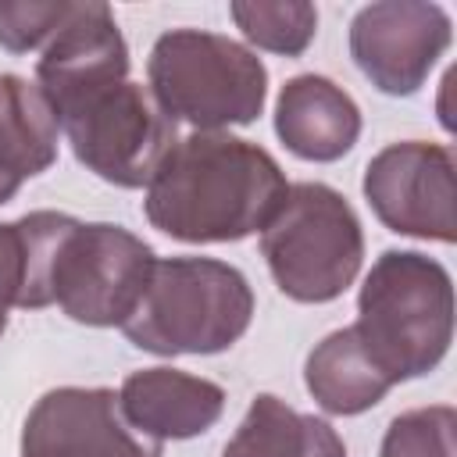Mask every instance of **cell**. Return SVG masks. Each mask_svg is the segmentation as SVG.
<instances>
[{"instance_id": "cell-5", "label": "cell", "mask_w": 457, "mask_h": 457, "mask_svg": "<svg viewBox=\"0 0 457 457\" xmlns=\"http://www.w3.org/2000/svg\"><path fill=\"white\" fill-rule=\"evenodd\" d=\"M75 157L104 182L136 189L175 146V118L129 75L93 82L50 104Z\"/></svg>"}, {"instance_id": "cell-3", "label": "cell", "mask_w": 457, "mask_h": 457, "mask_svg": "<svg viewBox=\"0 0 457 457\" xmlns=\"http://www.w3.org/2000/svg\"><path fill=\"white\" fill-rule=\"evenodd\" d=\"M253 318V293L239 268L214 257L154 261L146 289L121 332L161 357L228 350Z\"/></svg>"}, {"instance_id": "cell-6", "label": "cell", "mask_w": 457, "mask_h": 457, "mask_svg": "<svg viewBox=\"0 0 457 457\" xmlns=\"http://www.w3.org/2000/svg\"><path fill=\"white\" fill-rule=\"evenodd\" d=\"M261 253L286 296L325 303L361 271L364 236L343 193L321 182H300L289 186L282 207L261 228Z\"/></svg>"}, {"instance_id": "cell-13", "label": "cell", "mask_w": 457, "mask_h": 457, "mask_svg": "<svg viewBox=\"0 0 457 457\" xmlns=\"http://www.w3.org/2000/svg\"><path fill=\"white\" fill-rule=\"evenodd\" d=\"M57 114L43 89L21 75H0V204L25 179L46 171L57 157Z\"/></svg>"}, {"instance_id": "cell-18", "label": "cell", "mask_w": 457, "mask_h": 457, "mask_svg": "<svg viewBox=\"0 0 457 457\" xmlns=\"http://www.w3.org/2000/svg\"><path fill=\"white\" fill-rule=\"evenodd\" d=\"M71 4L57 0V4H7L0 0V46L11 54H25L36 46H46V39L61 29V21L68 18Z\"/></svg>"}, {"instance_id": "cell-17", "label": "cell", "mask_w": 457, "mask_h": 457, "mask_svg": "<svg viewBox=\"0 0 457 457\" xmlns=\"http://www.w3.org/2000/svg\"><path fill=\"white\" fill-rule=\"evenodd\" d=\"M453 428L457 414L446 403L407 411L386 428L378 457H453Z\"/></svg>"}, {"instance_id": "cell-14", "label": "cell", "mask_w": 457, "mask_h": 457, "mask_svg": "<svg viewBox=\"0 0 457 457\" xmlns=\"http://www.w3.org/2000/svg\"><path fill=\"white\" fill-rule=\"evenodd\" d=\"M303 378L318 407L328 414H361L393 389V378L375 364L353 325L325 336L311 350Z\"/></svg>"}, {"instance_id": "cell-1", "label": "cell", "mask_w": 457, "mask_h": 457, "mask_svg": "<svg viewBox=\"0 0 457 457\" xmlns=\"http://www.w3.org/2000/svg\"><path fill=\"white\" fill-rule=\"evenodd\" d=\"M286 193L282 168L257 143L193 132L146 182V218L182 243H228L264 228Z\"/></svg>"}, {"instance_id": "cell-7", "label": "cell", "mask_w": 457, "mask_h": 457, "mask_svg": "<svg viewBox=\"0 0 457 457\" xmlns=\"http://www.w3.org/2000/svg\"><path fill=\"white\" fill-rule=\"evenodd\" d=\"M154 261V250L129 228L71 218L54 250L50 303L82 325H125L146 289Z\"/></svg>"}, {"instance_id": "cell-12", "label": "cell", "mask_w": 457, "mask_h": 457, "mask_svg": "<svg viewBox=\"0 0 457 457\" xmlns=\"http://www.w3.org/2000/svg\"><path fill=\"white\" fill-rule=\"evenodd\" d=\"M275 132L303 161H339L361 136V111L332 79L296 75L278 93Z\"/></svg>"}, {"instance_id": "cell-8", "label": "cell", "mask_w": 457, "mask_h": 457, "mask_svg": "<svg viewBox=\"0 0 457 457\" xmlns=\"http://www.w3.org/2000/svg\"><path fill=\"white\" fill-rule=\"evenodd\" d=\"M364 196L382 225L418 239H457L453 157L439 143H393L371 157L364 171Z\"/></svg>"}, {"instance_id": "cell-2", "label": "cell", "mask_w": 457, "mask_h": 457, "mask_svg": "<svg viewBox=\"0 0 457 457\" xmlns=\"http://www.w3.org/2000/svg\"><path fill=\"white\" fill-rule=\"evenodd\" d=\"M353 328L393 386L428 375L446 357L453 336L446 268L414 250H386L361 286Z\"/></svg>"}, {"instance_id": "cell-4", "label": "cell", "mask_w": 457, "mask_h": 457, "mask_svg": "<svg viewBox=\"0 0 457 457\" xmlns=\"http://www.w3.org/2000/svg\"><path fill=\"white\" fill-rule=\"evenodd\" d=\"M146 71L157 104L200 132L253 121L268 96V71L261 57L218 32H164L150 50Z\"/></svg>"}, {"instance_id": "cell-16", "label": "cell", "mask_w": 457, "mask_h": 457, "mask_svg": "<svg viewBox=\"0 0 457 457\" xmlns=\"http://www.w3.org/2000/svg\"><path fill=\"white\" fill-rule=\"evenodd\" d=\"M232 18L243 29V36L271 54L296 57L307 50V43L318 32V11L300 0L286 4H232Z\"/></svg>"}, {"instance_id": "cell-19", "label": "cell", "mask_w": 457, "mask_h": 457, "mask_svg": "<svg viewBox=\"0 0 457 457\" xmlns=\"http://www.w3.org/2000/svg\"><path fill=\"white\" fill-rule=\"evenodd\" d=\"M4 328H7V307H0V336H4Z\"/></svg>"}, {"instance_id": "cell-9", "label": "cell", "mask_w": 457, "mask_h": 457, "mask_svg": "<svg viewBox=\"0 0 457 457\" xmlns=\"http://www.w3.org/2000/svg\"><path fill=\"white\" fill-rule=\"evenodd\" d=\"M446 46L450 18L439 4L382 0L361 7L350 21V54L357 68L389 96L418 93Z\"/></svg>"}, {"instance_id": "cell-15", "label": "cell", "mask_w": 457, "mask_h": 457, "mask_svg": "<svg viewBox=\"0 0 457 457\" xmlns=\"http://www.w3.org/2000/svg\"><path fill=\"white\" fill-rule=\"evenodd\" d=\"M221 457H346V446L328 421L264 393L250 403Z\"/></svg>"}, {"instance_id": "cell-10", "label": "cell", "mask_w": 457, "mask_h": 457, "mask_svg": "<svg viewBox=\"0 0 457 457\" xmlns=\"http://www.w3.org/2000/svg\"><path fill=\"white\" fill-rule=\"evenodd\" d=\"M21 457H161V443L125 421L118 393L61 386L29 411Z\"/></svg>"}, {"instance_id": "cell-11", "label": "cell", "mask_w": 457, "mask_h": 457, "mask_svg": "<svg viewBox=\"0 0 457 457\" xmlns=\"http://www.w3.org/2000/svg\"><path fill=\"white\" fill-rule=\"evenodd\" d=\"M118 403L136 432L161 443L207 432L225 411V393L221 386L175 368H143L121 382Z\"/></svg>"}]
</instances>
